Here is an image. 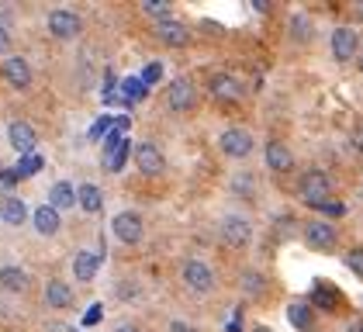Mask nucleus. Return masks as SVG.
I'll return each mask as SVG.
<instances>
[{
  "mask_svg": "<svg viewBox=\"0 0 363 332\" xmlns=\"http://www.w3.org/2000/svg\"><path fill=\"white\" fill-rule=\"evenodd\" d=\"M305 243L311 249H318V253H329V249H335V243H339V236H335V225L325 218H315L305 225Z\"/></svg>",
  "mask_w": 363,
  "mask_h": 332,
  "instance_id": "1",
  "label": "nucleus"
},
{
  "mask_svg": "<svg viewBox=\"0 0 363 332\" xmlns=\"http://www.w3.org/2000/svg\"><path fill=\"white\" fill-rule=\"evenodd\" d=\"M218 145H222L225 156H232V160H246L252 153V135L246 128H225L222 138H218Z\"/></svg>",
  "mask_w": 363,
  "mask_h": 332,
  "instance_id": "2",
  "label": "nucleus"
},
{
  "mask_svg": "<svg viewBox=\"0 0 363 332\" xmlns=\"http://www.w3.org/2000/svg\"><path fill=\"white\" fill-rule=\"evenodd\" d=\"M301 194H305L308 204H322L333 194V180L325 173H318V170H308L305 177H301Z\"/></svg>",
  "mask_w": 363,
  "mask_h": 332,
  "instance_id": "3",
  "label": "nucleus"
},
{
  "mask_svg": "<svg viewBox=\"0 0 363 332\" xmlns=\"http://www.w3.org/2000/svg\"><path fill=\"white\" fill-rule=\"evenodd\" d=\"M222 239L228 243L232 249H242L250 246L252 239V225L242 215H228V218H222Z\"/></svg>",
  "mask_w": 363,
  "mask_h": 332,
  "instance_id": "4",
  "label": "nucleus"
},
{
  "mask_svg": "<svg viewBox=\"0 0 363 332\" xmlns=\"http://www.w3.org/2000/svg\"><path fill=\"white\" fill-rule=\"evenodd\" d=\"M184 284L197 291V294H208L211 287H215V270L208 267V263H201V260H191L187 267H184Z\"/></svg>",
  "mask_w": 363,
  "mask_h": 332,
  "instance_id": "5",
  "label": "nucleus"
},
{
  "mask_svg": "<svg viewBox=\"0 0 363 332\" xmlns=\"http://www.w3.org/2000/svg\"><path fill=\"white\" fill-rule=\"evenodd\" d=\"M360 52V35L353 28H335L333 31V55L339 62H350Z\"/></svg>",
  "mask_w": 363,
  "mask_h": 332,
  "instance_id": "6",
  "label": "nucleus"
},
{
  "mask_svg": "<svg viewBox=\"0 0 363 332\" xmlns=\"http://www.w3.org/2000/svg\"><path fill=\"white\" fill-rule=\"evenodd\" d=\"M135 166H139L145 177H160L167 160H163V153H160L152 142H139V145H135Z\"/></svg>",
  "mask_w": 363,
  "mask_h": 332,
  "instance_id": "7",
  "label": "nucleus"
},
{
  "mask_svg": "<svg viewBox=\"0 0 363 332\" xmlns=\"http://www.w3.org/2000/svg\"><path fill=\"white\" fill-rule=\"evenodd\" d=\"M4 80L11 83L14 90H28L31 87L28 59H21V55H7V59H4Z\"/></svg>",
  "mask_w": 363,
  "mask_h": 332,
  "instance_id": "8",
  "label": "nucleus"
},
{
  "mask_svg": "<svg viewBox=\"0 0 363 332\" xmlns=\"http://www.w3.org/2000/svg\"><path fill=\"white\" fill-rule=\"evenodd\" d=\"M114 236L125 243V246H135L142 239V218L135 211H121V215H114Z\"/></svg>",
  "mask_w": 363,
  "mask_h": 332,
  "instance_id": "9",
  "label": "nucleus"
},
{
  "mask_svg": "<svg viewBox=\"0 0 363 332\" xmlns=\"http://www.w3.org/2000/svg\"><path fill=\"white\" fill-rule=\"evenodd\" d=\"M156 38H160L163 45H169V49H184V45L191 42V31H187V25L167 18V21H156Z\"/></svg>",
  "mask_w": 363,
  "mask_h": 332,
  "instance_id": "10",
  "label": "nucleus"
},
{
  "mask_svg": "<svg viewBox=\"0 0 363 332\" xmlns=\"http://www.w3.org/2000/svg\"><path fill=\"white\" fill-rule=\"evenodd\" d=\"M208 90H211V97H218V101H242V83L235 80V77H228V73H211Z\"/></svg>",
  "mask_w": 363,
  "mask_h": 332,
  "instance_id": "11",
  "label": "nucleus"
},
{
  "mask_svg": "<svg viewBox=\"0 0 363 332\" xmlns=\"http://www.w3.org/2000/svg\"><path fill=\"white\" fill-rule=\"evenodd\" d=\"M167 104L173 111H191L194 108V83L184 80V77H180V80H173L167 87Z\"/></svg>",
  "mask_w": 363,
  "mask_h": 332,
  "instance_id": "12",
  "label": "nucleus"
},
{
  "mask_svg": "<svg viewBox=\"0 0 363 332\" xmlns=\"http://www.w3.org/2000/svg\"><path fill=\"white\" fill-rule=\"evenodd\" d=\"M49 31L56 35V38H77L80 35V18L73 14V11H52L49 14Z\"/></svg>",
  "mask_w": 363,
  "mask_h": 332,
  "instance_id": "13",
  "label": "nucleus"
},
{
  "mask_svg": "<svg viewBox=\"0 0 363 332\" xmlns=\"http://www.w3.org/2000/svg\"><path fill=\"white\" fill-rule=\"evenodd\" d=\"M7 142H11L21 156H28V153H35V128H31L28 121H11Z\"/></svg>",
  "mask_w": 363,
  "mask_h": 332,
  "instance_id": "14",
  "label": "nucleus"
},
{
  "mask_svg": "<svg viewBox=\"0 0 363 332\" xmlns=\"http://www.w3.org/2000/svg\"><path fill=\"white\" fill-rule=\"evenodd\" d=\"M101 270V253H77V260H73V277L80 280V284H90L94 277Z\"/></svg>",
  "mask_w": 363,
  "mask_h": 332,
  "instance_id": "15",
  "label": "nucleus"
},
{
  "mask_svg": "<svg viewBox=\"0 0 363 332\" xmlns=\"http://www.w3.org/2000/svg\"><path fill=\"white\" fill-rule=\"evenodd\" d=\"M267 166H270L274 173H291V170H294V156H291V149H287V145H280V142H270V145H267Z\"/></svg>",
  "mask_w": 363,
  "mask_h": 332,
  "instance_id": "16",
  "label": "nucleus"
},
{
  "mask_svg": "<svg viewBox=\"0 0 363 332\" xmlns=\"http://www.w3.org/2000/svg\"><path fill=\"white\" fill-rule=\"evenodd\" d=\"M31 221H35V232H38V236H56L59 225H62V221H59V211H56V208H49V204L35 208Z\"/></svg>",
  "mask_w": 363,
  "mask_h": 332,
  "instance_id": "17",
  "label": "nucleus"
},
{
  "mask_svg": "<svg viewBox=\"0 0 363 332\" xmlns=\"http://www.w3.org/2000/svg\"><path fill=\"white\" fill-rule=\"evenodd\" d=\"M45 304L49 308H69L73 304V287L66 280H49L45 284Z\"/></svg>",
  "mask_w": 363,
  "mask_h": 332,
  "instance_id": "18",
  "label": "nucleus"
},
{
  "mask_svg": "<svg viewBox=\"0 0 363 332\" xmlns=\"http://www.w3.org/2000/svg\"><path fill=\"white\" fill-rule=\"evenodd\" d=\"M0 218L7 221V225H21V221L28 218V208H25V201L7 194V197L0 201Z\"/></svg>",
  "mask_w": 363,
  "mask_h": 332,
  "instance_id": "19",
  "label": "nucleus"
},
{
  "mask_svg": "<svg viewBox=\"0 0 363 332\" xmlns=\"http://www.w3.org/2000/svg\"><path fill=\"white\" fill-rule=\"evenodd\" d=\"M73 204H77V187L66 184V180H59L56 187L49 191V208L62 211V208H73Z\"/></svg>",
  "mask_w": 363,
  "mask_h": 332,
  "instance_id": "20",
  "label": "nucleus"
},
{
  "mask_svg": "<svg viewBox=\"0 0 363 332\" xmlns=\"http://www.w3.org/2000/svg\"><path fill=\"white\" fill-rule=\"evenodd\" d=\"M0 287L11 291V294H21L28 287V274L18 270V267H0Z\"/></svg>",
  "mask_w": 363,
  "mask_h": 332,
  "instance_id": "21",
  "label": "nucleus"
},
{
  "mask_svg": "<svg viewBox=\"0 0 363 332\" xmlns=\"http://www.w3.org/2000/svg\"><path fill=\"white\" fill-rule=\"evenodd\" d=\"M77 201H80V208H84L86 215H97L104 208V197H101V191L94 184H80L77 187Z\"/></svg>",
  "mask_w": 363,
  "mask_h": 332,
  "instance_id": "22",
  "label": "nucleus"
},
{
  "mask_svg": "<svg viewBox=\"0 0 363 332\" xmlns=\"http://www.w3.org/2000/svg\"><path fill=\"white\" fill-rule=\"evenodd\" d=\"M287 322H291L294 329H311V322H315L311 304L308 301H291L287 304Z\"/></svg>",
  "mask_w": 363,
  "mask_h": 332,
  "instance_id": "23",
  "label": "nucleus"
},
{
  "mask_svg": "<svg viewBox=\"0 0 363 332\" xmlns=\"http://www.w3.org/2000/svg\"><path fill=\"white\" fill-rule=\"evenodd\" d=\"M128 156H132V142H128V138H121L114 149H108V153H104V163H108V170H111V173H118L121 166L128 163Z\"/></svg>",
  "mask_w": 363,
  "mask_h": 332,
  "instance_id": "24",
  "label": "nucleus"
},
{
  "mask_svg": "<svg viewBox=\"0 0 363 332\" xmlns=\"http://www.w3.org/2000/svg\"><path fill=\"white\" fill-rule=\"evenodd\" d=\"M145 94H149V90L142 87L139 77H125V80H121V101H125V104H135Z\"/></svg>",
  "mask_w": 363,
  "mask_h": 332,
  "instance_id": "25",
  "label": "nucleus"
},
{
  "mask_svg": "<svg viewBox=\"0 0 363 332\" xmlns=\"http://www.w3.org/2000/svg\"><path fill=\"white\" fill-rule=\"evenodd\" d=\"M42 166H45V160H42L38 153H28V156H21V160H18V166H14V177H18V180H21V177H35Z\"/></svg>",
  "mask_w": 363,
  "mask_h": 332,
  "instance_id": "26",
  "label": "nucleus"
},
{
  "mask_svg": "<svg viewBox=\"0 0 363 332\" xmlns=\"http://www.w3.org/2000/svg\"><path fill=\"white\" fill-rule=\"evenodd\" d=\"M142 11H145L149 18H156V21H167L169 18V4L167 0H142Z\"/></svg>",
  "mask_w": 363,
  "mask_h": 332,
  "instance_id": "27",
  "label": "nucleus"
},
{
  "mask_svg": "<svg viewBox=\"0 0 363 332\" xmlns=\"http://www.w3.org/2000/svg\"><path fill=\"white\" fill-rule=\"evenodd\" d=\"M142 87H145V90H149V87H152V83H160L163 80V66H160V62H149V66H145V70H142Z\"/></svg>",
  "mask_w": 363,
  "mask_h": 332,
  "instance_id": "28",
  "label": "nucleus"
},
{
  "mask_svg": "<svg viewBox=\"0 0 363 332\" xmlns=\"http://www.w3.org/2000/svg\"><path fill=\"white\" fill-rule=\"evenodd\" d=\"M242 287H246L250 294H263V291H267V284H263V277L256 274V270H246V274H242Z\"/></svg>",
  "mask_w": 363,
  "mask_h": 332,
  "instance_id": "29",
  "label": "nucleus"
},
{
  "mask_svg": "<svg viewBox=\"0 0 363 332\" xmlns=\"http://www.w3.org/2000/svg\"><path fill=\"white\" fill-rule=\"evenodd\" d=\"M346 267L357 277H363V249H350V253H346Z\"/></svg>",
  "mask_w": 363,
  "mask_h": 332,
  "instance_id": "30",
  "label": "nucleus"
},
{
  "mask_svg": "<svg viewBox=\"0 0 363 332\" xmlns=\"http://www.w3.org/2000/svg\"><path fill=\"white\" fill-rule=\"evenodd\" d=\"M101 308H104V304H90V311L84 315V326H97V322H101V315H104Z\"/></svg>",
  "mask_w": 363,
  "mask_h": 332,
  "instance_id": "31",
  "label": "nucleus"
},
{
  "mask_svg": "<svg viewBox=\"0 0 363 332\" xmlns=\"http://www.w3.org/2000/svg\"><path fill=\"white\" fill-rule=\"evenodd\" d=\"M7 49H11V31H7V28L0 25V55L7 52Z\"/></svg>",
  "mask_w": 363,
  "mask_h": 332,
  "instance_id": "32",
  "label": "nucleus"
},
{
  "mask_svg": "<svg viewBox=\"0 0 363 332\" xmlns=\"http://www.w3.org/2000/svg\"><path fill=\"white\" fill-rule=\"evenodd\" d=\"M14 180H18V177H14V170H11V173H0V187H4V191H11V187H14Z\"/></svg>",
  "mask_w": 363,
  "mask_h": 332,
  "instance_id": "33",
  "label": "nucleus"
},
{
  "mask_svg": "<svg viewBox=\"0 0 363 332\" xmlns=\"http://www.w3.org/2000/svg\"><path fill=\"white\" fill-rule=\"evenodd\" d=\"M167 332H197L191 322H169V329Z\"/></svg>",
  "mask_w": 363,
  "mask_h": 332,
  "instance_id": "34",
  "label": "nucleus"
},
{
  "mask_svg": "<svg viewBox=\"0 0 363 332\" xmlns=\"http://www.w3.org/2000/svg\"><path fill=\"white\" fill-rule=\"evenodd\" d=\"M111 128V118H101L97 125H94V135H101V132H108Z\"/></svg>",
  "mask_w": 363,
  "mask_h": 332,
  "instance_id": "35",
  "label": "nucleus"
},
{
  "mask_svg": "<svg viewBox=\"0 0 363 332\" xmlns=\"http://www.w3.org/2000/svg\"><path fill=\"white\" fill-rule=\"evenodd\" d=\"M353 145H357V149H360V153H363V125H360V128H357V132H353Z\"/></svg>",
  "mask_w": 363,
  "mask_h": 332,
  "instance_id": "36",
  "label": "nucleus"
},
{
  "mask_svg": "<svg viewBox=\"0 0 363 332\" xmlns=\"http://www.w3.org/2000/svg\"><path fill=\"white\" fill-rule=\"evenodd\" d=\"M346 332H363V319H353V322L346 326Z\"/></svg>",
  "mask_w": 363,
  "mask_h": 332,
  "instance_id": "37",
  "label": "nucleus"
},
{
  "mask_svg": "<svg viewBox=\"0 0 363 332\" xmlns=\"http://www.w3.org/2000/svg\"><path fill=\"white\" fill-rule=\"evenodd\" d=\"M114 332H139V329H135V326H128V322H121V326H118Z\"/></svg>",
  "mask_w": 363,
  "mask_h": 332,
  "instance_id": "38",
  "label": "nucleus"
},
{
  "mask_svg": "<svg viewBox=\"0 0 363 332\" xmlns=\"http://www.w3.org/2000/svg\"><path fill=\"white\" fill-rule=\"evenodd\" d=\"M252 332H274V329H267V326H256V329H252Z\"/></svg>",
  "mask_w": 363,
  "mask_h": 332,
  "instance_id": "39",
  "label": "nucleus"
},
{
  "mask_svg": "<svg viewBox=\"0 0 363 332\" xmlns=\"http://www.w3.org/2000/svg\"><path fill=\"white\" fill-rule=\"evenodd\" d=\"M357 62H360V73H363V55H360V59H357Z\"/></svg>",
  "mask_w": 363,
  "mask_h": 332,
  "instance_id": "40",
  "label": "nucleus"
}]
</instances>
